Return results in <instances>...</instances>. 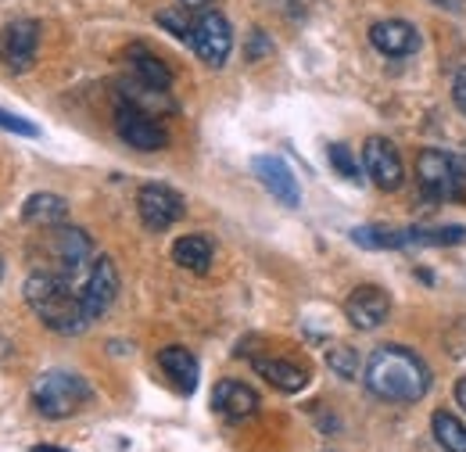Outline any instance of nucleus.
<instances>
[{"label":"nucleus","mask_w":466,"mask_h":452,"mask_svg":"<svg viewBox=\"0 0 466 452\" xmlns=\"http://www.w3.org/2000/svg\"><path fill=\"white\" fill-rule=\"evenodd\" d=\"M0 129L18 133V137H40V129H36L29 118H22V115H15V112H4V108H0Z\"/></svg>","instance_id":"nucleus-27"},{"label":"nucleus","mask_w":466,"mask_h":452,"mask_svg":"<svg viewBox=\"0 0 466 452\" xmlns=\"http://www.w3.org/2000/svg\"><path fill=\"white\" fill-rule=\"evenodd\" d=\"M351 244L366 248V252H391V248H409V226H355L351 230Z\"/></svg>","instance_id":"nucleus-20"},{"label":"nucleus","mask_w":466,"mask_h":452,"mask_svg":"<svg viewBox=\"0 0 466 452\" xmlns=\"http://www.w3.org/2000/svg\"><path fill=\"white\" fill-rule=\"evenodd\" d=\"M158 366L166 370V377L173 381L183 396H190V392L198 388V374H201V366H198V359H194L190 348H183V344L162 348V352H158Z\"/></svg>","instance_id":"nucleus-17"},{"label":"nucleus","mask_w":466,"mask_h":452,"mask_svg":"<svg viewBox=\"0 0 466 452\" xmlns=\"http://www.w3.org/2000/svg\"><path fill=\"white\" fill-rule=\"evenodd\" d=\"M65 216H68V201L61 194H51V190L29 194L22 205V220L29 226H61Z\"/></svg>","instance_id":"nucleus-19"},{"label":"nucleus","mask_w":466,"mask_h":452,"mask_svg":"<svg viewBox=\"0 0 466 452\" xmlns=\"http://www.w3.org/2000/svg\"><path fill=\"white\" fill-rule=\"evenodd\" d=\"M456 402L466 409V377H460V385H456Z\"/></svg>","instance_id":"nucleus-29"},{"label":"nucleus","mask_w":466,"mask_h":452,"mask_svg":"<svg viewBox=\"0 0 466 452\" xmlns=\"http://www.w3.org/2000/svg\"><path fill=\"white\" fill-rule=\"evenodd\" d=\"M122 101L140 108V112H151V115H162V112H173V101H169V90H158V87H147L140 79H129L122 83Z\"/></svg>","instance_id":"nucleus-22"},{"label":"nucleus","mask_w":466,"mask_h":452,"mask_svg":"<svg viewBox=\"0 0 466 452\" xmlns=\"http://www.w3.org/2000/svg\"><path fill=\"white\" fill-rule=\"evenodd\" d=\"M212 409L227 420H248L258 413V396H255V388H248L240 381H219L212 392Z\"/></svg>","instance_id":"nucleus-15"},{"label":"nucleus","mask_w":466,"mask_h":452,"mask_svg":"<svg viewBox=\"0 0 466 452\" xmlns=\"http://www.w3.org/2000/svg\"><path fill=\"white\" fill-rule=\"evenodd\" d=\"M327 366L338 374V377H355L359 374V352L351 348V344H334L330 352H327Z\"/></svg>","instance_id":"nucleus-25"},{"label":"nucleus","mask_w":466,"mask_h":452,"mask_svg":"<svg viewBox=\"0 0 466 452\" xmlns=\"http://www.w3.org/2000/svg\"><path fill=\"white\" fill-rule=\"evenodd\" d=\"M29 452H72V449H58V446H33Z\"/></svg>","instance_id":"nucleus-30"},{"label":"nucleus","mask_w":466,"mask_h":452,"mask_svg":"<svg viewBox=\"0 0 466 452\" xmlns=\"http://www.w3.org/2000/svg\"><path fill=\"white\" fill-rule=\"evenodd\" d=\"M126 57H129L133 79H140V83H147V87H158V90H169V87H173V72H169V65L155 55V51H147L144 44H133Z\"/></svg>","instance_id":"nucleus-18"},{"label":"nucleus","mask_w":466,"mask_h":452,"mask_svg":"<svg viewBox=\"0 0 466 452\" xmlns=\"http://www.w3.org/2000/svg\"><path fill=\"white\" fill-rule=\"evenodd\" d=\"M345 316L351 320V327H359V331H377V327L391 316V298H388L380 287L362 283V287H355L349 294Z\"/></svg>","instance_id":"nucleus-13"},{"label":"nucleus","mask_w":466,"mask_h":452,"mask_svg":"<svg viewBox=\"0 0 466 452\" xmlns=\"http://www.w3.org/2000/svg\"><path fill=\"white\" fill-rule=\"evenodd\" d=\"M90 396H94L90 385L72 370H47L33 385V406L47 420H65V416L79 413L90 402Z\"/></svg>","instance_id":"nucleus-3"},{"label":"nucleus","mask_w":466,"mask_h":452,"mask_svg":"<svg viewBox=\"0 0 466 452\" xmlns=\"http://www.w3.org/2000/svg\"><path fill=\"white\" fill-rule=\"evenodd\" d=\"M362 170H366V176L380 190H399L402 187V176H406L399 148L391 140H384V137H370L362 144Z\"/></svg>","instance_id":"nucleus-9"},{"label":"nucleus","mask_w":466,"mask_h":452,"mask_svg":"<svg viewBox=\"0 0 466 452\" xmlns=\"http://www.w3.org/2000/svg\"><path fill=\"white\" fill-rule=\"evenodd\" d=\"M370 44L384 57H409L420 51V33L406 18H384L370 26Z\"/></svg>","instance_id":"nucleus-14"},{"label":"nucleus","mask_w":466,"mask_h":452,"mask_svg":"<svg viewBox=\"0 0 466 452\" xmlns=\"http://www.w3.org/2000/svg\"><path fill=\"white\" fill-rule=\"evenodd\" d=\"M190 47H194V55L201 57L205 65H212V68L227 65V57H230V51H233L230 22H227L219 11H212V7H201V11L194 15Z\"/></svg>","instance_id":"nucleus-5"},{"label":"nucleus","mask_w":466,"mask_h":452,"mask_svg":"<svg viewBox=\"0 0 466 452\" xmlns=\"http://www.w3.org/2000/svg\"><path fill=\"white\" fill-rule=\"evenodd\" d=\"M36 47H40V26L22 18L11 22L7 29H0V61L11 72H25L36 61Z\"/></svg>","instance_id":"nucleus-10"},{"label":"nucleus","mask_w":466,"mask_h":452,"mask_svg":"<svg viewBox=\"0 0 466 452\" xmlns=\"http://www.w3.org/2000/svg\"><path fill=\"white\" fill-rule=\"evenodd\" d=\"M431 431H434V442L445 452H466V424L449 413V409H438L431 416Z\"/></svg>","instance_id":"nucleus-23"},{"label":"nucleus","mask_w":466,"mask_h":452,"mask_svg":"<svg viewBox=\"0 0 466 452\" xmlns=\"http://www.w3.org/2000/svg\"><path fill=\"white\" fill-rule=\"evenodd\" d=\"M51 255L58 262V270H51V273H58L68 283H76V277L90 273V266H94V241L79 226H55Z\"/></svg>","instance_id":"nucleus-6"},{"label":"nucleus","mask_w":466,"mask_h":452,"mask_svg":"<svg viewBox=\"0 0 466 452\" xmlns=\"http://www.w3.org/2000/svg\"><path fill=\"white\" fill-rule=\"evenodd\" d=\"M79 294H83V305H86V316H90V320H97L101 313L112 309V302L118 298V270L108 255H101V259L90 266L86 283H83Z\"/></svg>","instance_id":"nucleus-11"},{"label":"nucleus","mask_w":466,"mask_h":452,"mask_svg":"<svg viewBox=\"0 0 466 452\" xmlns=\"http://www.w3.org/2000/svg\"><path fill=\"white\" fill-rule=\"evenodd\" d=\"M251 366H255L258 377H266L277 392H288V396L301 392V388L309 385V370L291 363V359H266V355H255Z\"/></svg>","instance_id":"nucleus-16"},{"label":"nucleus","mask_w":466,"mask_h":452,"mask_svg":"<svg viewBox=\"0 0 466 452\" xmlns=\"http://www.w3.org/2000/svg\"><path fill=\"white\" fill-rule=\"evenodd\" d=\"M173 262L190 273H208L212 266V241L205 233H187L173 244Z\"/></svg>","instance_id":"nucleus-21"},{"label":"nucleus","mask_w":466,"mask_h":452,"mask_svg":"<svg viewBox=\"0 0 466 452\" xmlns=\"http://www.w3.org/2000/svg\"><path fill=\"white\" fill-rule=\"evenodd\" d=\"M22 294H25V305L40 316V324L55 334H83L94 324L86 316V305H83V294L76 291V283H68L51 270L29 273L22 283Z\"/></svg>","instance_id":"nucleus-2"},{"label":"nucleus","mask_w":466,"mask_h":452,"mask_svg":"<svg viewBox=\"0 0 466 452\" xmlns=\"http://www.w3.org/2000/svg\"><path fill=\"white\" fill-rule=\"evenodd\" d=\"M116 129H118V137H122L129 148H137V151H162V148L169 144V133L162 129L158 115L140 112V108H133V105H126V101H118V108H116Z\"/></svg>","instance_id":"nucleus-7"},{"label":"nucleus","mask_w":466,"mask_h":452,"mask_svg":"<svg viewBox=\"0 0 466 452\" xmlns=\"http://www.w3.org/2000/svg\"><path fill=\"white\" fill-rule=\"evenodd\" d=\"M362 381L384 402H420L431 388V370L416 352L402 344H380L370 355Z\"/></svg>","instance_id":"nucleus-1"},{"label":"nucleus","mask_w":466,"mask_h":452,"mask_svg":"<svg viewBox=\"0 0 466 452\" xmlns=\"http://www.w3.org/2000/svg\"><path fill=\"white\" fill-rule=\"evenodd\" d=\"M327 159H330V166L341 172L345 180H351V183H359L362 176H359V162H355V155H351L345 144H330V151H327Z\"/></svg>","instance_id":"nucleus-26"},{"label":"nucleus","mask_w":466,"mask_h":452,"mask_svg":"<svg viewBox=\"0 0 466 452\" xmlns=\"http://www.w3.org/2000/svg\"><path fill=\"white\" fill-rule=\"evenodd\" d=\"M179 4H187V7H205V4H212V0H179Z\"/></svg>","instance_id":"nucleus-31"},{"label":"nucleus","mask_w":466,"mask_h":452,"mask_svg":"<svg viewBox=\"0 0 466 452\" xmlns=\"http://www.w3.org/2000/svg\"><path fill=\"white\" fill-rule=\"evenodd\" d=\"M416 180L431 198L441 201H463L466 198V172L460 170V162L445 151H420L416 159Z\"/></svg>","instance_id":"nucleus-4"},{"label":"nucleus","mask_w":466,"mask_h":452,"mask_svg":"<svg viewBox=\"0 0 466 452\" xmlns=\"http://www.w3.org/2000/svg\"><path fill=\"white\" fill-rule=\"evenodd\" d=\"M251 170L258 176V183H262L280 205H288V209H298V205H301L298 176H294L291 166H288L284 159H277V155H258V159H251Z\"/></svg>","instance_id":"nucleus-12"},{"label":"nucleus","mask_w":466,"mask_h":452,"mask_svg":"<svg viewBox=\"0 0 466 452\" xmlns=\"http://www.w3.org/2000/svg\"><path fill=\"white\" fill-rule=\"evenodd\" d=\"M194 7H187V4H173V7H162L158 15H155V22L166 29V33H173L176 40H183V44H190V33H194V15H190Z\"/></svg>","instance_id":"nucleus-24"},{"label":"nucleus","mask_w":466,"mask_h":452,"mask_svg":"<svg viewBox=\"0 0 466 452\" xmlns=\"http://www.w3.org/2000/svg\"><path fill=\"white\" fill-rule=\"evenodd\" d=\"M452 101H456V108L466 115V65L456 72V79H452Z\"/></svg>","instance_id":"nucleus-28"},{"label":"nucleus","mask_w":466,"mask_h":452,"mask_svg":"<svg viewBox=\"0 0 466 452\" xmlns=\"http://www.w3.org/2000/svg\"><path fill=\"white\" fill-rule=\"evenodd\" d=\"M137 212H140V223L147 226V230L162 233V230H169L173 223L183 220L187 205H183V198L176 194L173 187H166V183H144L140 194H137Z\"/></svg>","instance_id":"nucleus-8"}]
</instances>
